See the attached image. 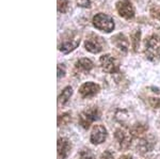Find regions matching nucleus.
<instances>
[{"mask_svg": "<svg viewBox=\"0 0 160 159\" xmlns=\"http://www.w3.org/2000/svg\"><path fill=\"white\" fill-rule=\"evenodd\" d=\"M102 38L98 37L97 35H91L89 38H87L86 43H84V47L88 51L92 53H98L102 50Z\"/></svg>", "mask_w": 160, "mask_h": 159, "instance_id": "obj_7", "label": "nucleus"}, {"mask_svg": "<svg viewBox=\"0 0 160 159\" xmlns=\"http://www.w3.org/2000/svg\"><path fill=\"white\" fill-rule=\"evenodd\" d=\"M99 90H100V87L98 84L90 81V82H86L80 87L79 93L83 98H89V97H93L94 95H96L99 92Z\"/></svg>", "mask_w": 160, "mask_h": 159, "instance_id": "obj_10", "label": "nucleus"}, {"mask_svg": "<svg viewBox=\"0 0 160 159\" xmlns=\"http://www.w3.org/2000/svg\"><path fill=\"white\" fill-rule=\"evenodd\" d=\"M79 159H94V155L90 150H83L79 153Z\"/></svg>", "mask_w": 160, "mask_h": 159, "instance_id": "obj_20", "label": "nucleus"}, {"mask_svg": "<svg viewBox=\"0 0 160 159\" xmlns=\"http://www.w3.org/2000/svg\"><path fill=\"white\" fill-rule=\"evenodd\" d=\"M107 135V129L102 125H96L93 128L90 140H91L93 144H100L106 140Z\"/></svg>", "mask_w": 160, "mask_h": 159, "instance_id": "obj_9", "label": "nucleus"}, {"mask_svg": "<svg viewBox=\"0 0 160 159\" xmlns=\"http://www.w3.org/2000/svg\"><path fill=\"white\" fill-rule=\"evenodd\" d=\"M131 43H132L133 50L136 51L139 46V43H140V31H137L135 34L132 35V41H131Z\"/></svg>", "mask_w": 160, "mask_h": 159, "instance_id": "obj_21", "label": "nucleus"}, {"mask_svg": "<svg viewBox=\"0 0 160 159\" xmlns=\"http://www.w3.org/2000/svg\"><path fill=\"white\" fill-rule=\"evenodd\" d=\"M93 25L96 29L109 33L114 29V22L111 16L104 13H98L93 17Z\"/></svg>", "mask_w": 160, "mask_h": 159, "instance_id": "obj_3", "label": "nucleus"}, {"mask_svg": "<svg viewBox=\"0 0 160 159\" xmlns=\"http://www.w3.org/2000/svg\"><path fill=\"white\" fill-rule=\"evenodd\" d=\"M65 76V67H64L62 64H59L58 65V78L60 79L61 77Z\"/></svg>", "mask_w": 160, "mask_h": 159, "instance_id": "obj_23", "label": "nucleus"}, {"mask_svg": "<svg viewBox=\"0 0 160 159\" xmlns=\"http://www.w3.org/2000/svg\"><path fill=\"white\" fill-rule=\"evenodd\" d=\"M99 120V112L96 107H92V108L84 110L79 115V124L81 125L84 129H88L93 122Z\"/></svg>", "mask_w": 160, "mask_h": 159, "instance_id": "obj_4", "label": "nucleus"}, {"mask_svg": "<svg viewBox=\"0 0 160 159\" xmlns=\"http://www.w3.org/2000/svg\"><path fill=\"white\" fill-rule=\"evenodd\" d=\"M72 144L66 138H60L58 140V159H65L71 153Z\"/></svg>", "mask_w": 160, "mask_h": 159, "instance_id": "obj_11", "label": "nucleus"}, {"mask_svg": "<svg viewBox=\"0 0 160 159\" xmlns=\"http://www.w3.org/2000/svg\"><path fill=\"white\" fill-rule=\"evenodd\" d=\"M76 2L80 7H90L91 6V0H76Z\"/></svg>", "mask_w": 160, "mask_h": 159, "instance_id": "obj_22", "label": "nucleus"}, {"mask_svg": "<svg viewBox=\"0 0 160 159\" xmlns=\"http://www.w3.org/2000/svg\"><path fill=\"white\" fill-rule=\"evenodd\" d=\"M117 10L120 16H122L126 19H130L135 16V9H133L132 3L129 0H121V1H118L117 3Z\"/></svg>", "mask_w": 160, "mask_h": 159, "instance_id": "obj_6", "label": "nucleus"}, {"mask_svg": "<svg viewBox=\"0 0 160 159\" xmlns=\"http://www.w3.org/2000/svg\"><path fill=\"white\" fill-rule=\"evenodd\" d=\"M111 40H112V44L114 45L118 49L123 51V52H126V51L128 50V48H129V43H128L127 37L124 34H122V33H118V34L114 35Z\"/></svg>", "mask_w": 160, "mask_h": 159, "instance_id": "obj_12", "label": "nucleus"}, {"mask_svg": "<svg viewBox=\"0 0 160 159\" xmlns=\"http://www.w3.org/2000/svg\"><path fill=\"white\" fill-rule=\"evenodd\" d=\"M69 121H71V114H69V113H64L62 115H59V117H58V126H62V125L68 124Z\"/></svg>", "mask_w": 160, "mask_h": 159, "instance_id": "obj_18", "label": "nucleus"}, {"mask_svg": "<svg viewBox=\"0 0 160 159\" xmlns=\"http://www.w3.org/2000/svg\"><path fill=\"white\" fill-rule=\"evenodd\" d=\"M58 12L65 13L68 10V0H58Z\"/></svg>", "mask_w": 160, "mask_h": 159, "instance_id": "obj_19", "label": "nucleus"}, {"mask_svg": "<svg viewBox=\"0 0 160 159\" xmlns=\"http://www.w3.org/2000/svg\"><path fill=\"white\" fill-rule=\"evenodd\" d=\"M76 68L82 72H89L93 68V62L90 59L82 58L76 62Z\"/></svg>", "mask_w": 160, "mask_h": 159, "instance_id": "obj_13", "label": "nucleus"}, {"mask_svg": "<svg viewBox=\"0 0 160 159\" xmlns=\"http://www.w3.org/2000/svg\"><path fill=\"white\" fill-rule=\"evenodd\" d=\"M121 159H132V157L129 156V155H126V156H123V157L121 158Z\"/></svg>", "mask_w": 160, "mask_h": 159, "instance_id": "obj_24", "label": "nucleus"}, {"mask_svg": "<svg viewBox=\"0 0 160 159\" xmlns=\"http://www.w3.org/2000/svg\"><path fill=\"white\" fill-rule=\"evenodd\" d=\"M148 102L149 105V107H152L153 109H160V97H148Z\"/></svg>", "mask_w": 160, "mask_h": 159, "instance_id": "obj_17", "label": "nucleus"}, {"mask_svg": "<svg viewBox=\"0 0 160 159\" xmlns=\"http://www.w3.org/2000/svg\"><path fill=\"white\" fill-rule=\"evenodd\" d=\"M115 138H117L121 148H128L131 143L132 135H131L130 130H127L125 128H118L115 132Z\"/></svg>", "mask_w": 160, "mask_h": 159, "instance_id": "obj_8", "label": "nucleus"}, {"mask_svg": "<svg viewBox=\"0 0 160 159\" xmlns=\"http://www.w3.org/2000/svg\"><path fill=\"white\" fill-rule=\"evenodd\" d=\"M154 147V142L149 143V139L148 138H145L141 141L140 145H138V147H140V150H142V152L145 153V152H149V151L153 148Z\"/></svg>", "mask_w": 160, "mask_h": 159, "instance_id": "obj_16", "label": "nucleus"}, {"mask_svg": "<svg viewBox=\"0 0 160 159\" xmlns=\"http://www.w3.org/2000/svg\"><path fill=\"white\" fill-rule=\"evenodd\" d=\"M148 125L145 124H136L133 125L132 127H131L130 129V132L131 135H132V137H139V136L143 135L144 132H146V130H148Z\"/></svg>", "mask_w": 160, "mask_h": 159, "instance_id": "obj_15", "label": "nucleus"}, {"mask_svg": "<svg viewBox=\"0 0 160 159\" xmlns=\"http://www.w3.org/2000/svg\"><path fill=\"white\" fill-rule=\"evenodd\" d=\"M72 95H73V89H72L71 87H66L65 89H63L62 93L60 94V96H59V102H60L61 105H65L66 102L69 101Z\"/></svg>", "mask_w": 160, "mask_h": 159, "instance_id": "obj_14", "label": "nucleus"}, {"mask_svg": "<svg viewBox=\"0 0 160 159\" xmlns=\"http://www.w3.org/2000/svg\"><path fill=\"white\" fill-rule=\"evenodd\" d=\"M100 66L104 70L106 73H117L120 68V63L115 58H113L112 56L110 55H104L100 57Z\"/></svg>", "mask_w": 160, "mask_h": 159, "instance_id": "obj_5", "label": "nucleus"}, {"mask_svg": "<svg viewBox=\"0 0 160 159\" xmlns=\"http://www.w3.org/2000/svg\"><path fill=\"white\" fill-rule=\"evenodd\" d=\"M144 52L152 62H158L160 60V38L157 35H152L146 40Z\"/></svg>", "mask_w": 160, "mask_h": 159, "instance_id": "obj_1", "label": "nucleus"}, {"mask_svg": "<svg viewBox=\"0 0 160 159\" xmlns=\"http://www.w3.org/2000/svg\"><path fill=\"white\" fill-rule=\"evenodd\" d=\"M80 43V35L77 32H68L62 37V43L59 49L64 53H68L78 47Z\"/></svg>", "mask_w": 160, "mask_h": 159, "instance_id": "obj_2", "label": "nucleus"}]
</instances>
